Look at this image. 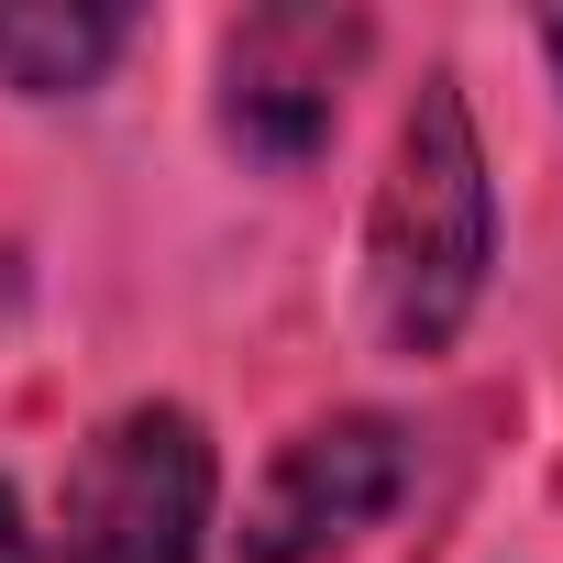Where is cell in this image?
Masks as SVG:
<instances>
[{
	"instance_id": "cell-1",
	"label": "cell",
	"mask_w": 563,
	"mask_h": 563,
	"mask_svg": "<svg viewBox=\"0 0 563 563\" xmlns=\"http://www.w3.org/2000/svg\"><path fill=\"white\" fill-rule=\"evenodd\" d=\"M486 265H497V188H486V144L453 78H420L398 155L376 177L365 210V321L387 354H453V332L486 299Z\"/></svg>"
},
{
	"instance_id": "cell-2",
	"label": "cell",
	"mask_w": 563,
	"mask_h": 563,
	"mask_svg": "<svg viewBox=\"0 0 563 563\" xmlns=\"http://www.w3.org/2000/svg\"><path fill=\"white\" fill-rule=\"evenodd\" d=\"M210 497H221L210 431L177 398H144L78 442L67 497H56V530H67L56 552L67 563H199Z\"/></svg>"
},
{
	"instance_id": "cell-3",
	"label": "cell",
	"mask_w": 563,
	"mask_h": 563,
	"mask_svg": "<svg viewBox=\"0 0 563 563\" xmlns=\"http://www.w3.org/2000/svg\"><path fill=\"white\" fill-rule=\"evenodd\" d=\"M365 12H243L221 34V133L254 166H310L343 122V78L365 67Z\"/></svg>"
},
{
	"instance_id": "cell-4",
	"label": "cell",
	"mask_w": 563,
	"mask_h": 563,
	"mask_svg": "<svg viewBox=\"0 0 563 563\" xmlns=\"http://www.w3.org/2000/svg\"><path fill=\"white\" fill-rule=\"evenodd\" d=\"M409 486V431L387 409H343V420H310L288 453L265 464L254 508H243V541L232 563H321L332 541L376 530Z\"/></svg>"
},
{
	"instance_id": "cell-5",
	"label": "cell",
	"mask_w": 563,
	"mask_h": 563,
	"mask_svg": "<svg viewBox=\"0 0 563 563\" xmlns=\"http://www.w3.org/2000/svg\"><path fill=\"white\" fill-rule=\"evenodd\" d=\"M133 45L122 12H100V0H78V12H0V89H23V100H78L111 78V56Z\"/></svg>"
},
{
	"instance_id": "cell-6",
	"label": "cell",
	"mask_w": 563,
	"mask_h": 563,
	"mask_svg": "<svg viewBox=\"0 0 563 563\" xmlns=\"http://www.w3.org/2000/svg\"><path fill=\"white\" fill-rule=\"evenodd\" d=\"M0 563H45V552H34V519H23L12 486H0Z\"/></svg>"
},
{
	"instance_id": "cell-7",
	"label": "cell",
	"mask_w": 563,
	"mask_h": 563,
	"mask_svg": "<svg viewBox=\"0 0 563 563\" xmlns=\"http://www.w3.org/2000/svg\"><path fill=\"white\" fill-rule=\"evenodd\" d=\"M541 45H552V67H563V12H552V23H541Z\"/></svg>"
}]
</instances>
